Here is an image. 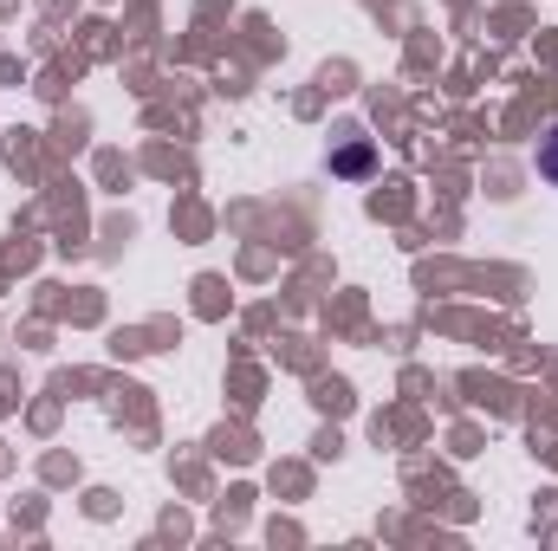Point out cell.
Segmentation results:
<instances>
[{
    "label": "cell",
    "instance_id": "6da1fadb",
    "mask_svg": "<svg viewBox=\"0 0 558 551\" xmlns=\"http://www.w3.org/2000/svg\"><path fill=\"white\" fill-rule=\"evenodd\" d=\"M539 175H546V182H558V124L539 137Z\"/></svg>",
    "mask_w": 558,
    "mask_h": 551
}]
</instances>
